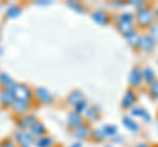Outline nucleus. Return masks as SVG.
<instances>
[{"label": "nucleus", "instance_id": "f257e3e1", "mask_svg": "<svg viewBox=\"0 0 158 147\" xmlns=\"http://www.w3.org/2000/svg\"><path fill=\"white\" fill-rule=\"evenodd\" d=\"M153 18H154V13H153L149 8L142 7L138 8L136 13V20L140 26H149L153 24Z\"/></svg>", "mask_w": 158, "mask_h": 147}, {"label": "nucleus", "instance_id": "f03ea898", "mask_svg": "<svg viewBox=\"0 0 158 147\" xmlns=\"http://www.w3.org/2000/svg\"><path fill=\"white\" fill-rule=\"evenodd\" d=\"M13 95L16 100L31 101L33 99V91L28 85L24 84H16V87L13 88Z\"/></svg>", "mask_w": 158, "mask_h": 147}, {"label": "nucleus", "instance_id": "7ed1b4c3", "mask_svg": "<svg viewBox=\"0 0 158 147\" xmlns=\"http://www.w3.org/2000/svg\"><path fill=\"white\" fill-rule=\"evenodd\" d=\"M36 122H37V120H36V116L34 114H25L17 121V126H19L20 131H27L31 129Z\"/></svg>", "mask_w": 158, "mask_h": 147}, {"label": "nucleus", "instance_id": "20e7f679", "mask_svg": "<svg viewBox=\"0 0 158 147\" xmlns=\"http://www.w3.org/2000/svg\"><path fill=\"white\" fill-rule=\"evenodd\" d=\"M34 96L37 97V100L40 102H42V104H50V102L53 101V96L52 93L49 92L46 88H42V87H38L34 89Z\"/></svg>", "mask_w": 158, "mask_h": 147}, {"label": "nucleus", "instance_id": "39448f33", "mask_svg": "<svg viewBox=\"0 0 158 147\" xmlns=\"http://www.w3.org/2000/svg\"><path fill=\"white\" fill-rule=\"evenodd\" d=\"M16 101L15 99V95H13V91L11 89H3L0 91V104H2L4 108H9L12 106V104Z\"/></svg>", "mask_w": 158, "mask_h": 147}, {"label": "nucleus", "instance_id": "423d86ee", "mask_svg": "<svg viewBox=\"0 0 158 147\" xmlns=\"http://www.w3.org/2000/svg\"><path fill=\"white\" fill-rule=\"evenodd\" d=\"M15 139H16L17 143H20V146L23 145H28L31 146L32 143H34V139L33 135L31 133H27V131H17L16 134H15Z\"/></svg>", "mask_w": 158, "mask_h": 147}, {"label": "nucleus", "instance_id": "0eeeda50", "mask_svg": "<svg viewBox=\"0 0 158 147\" xmlns=\"http://www.w3.org/2000/svg\"><path fill=\"white\" fill-rule=\"evenodd\" d=\"M12 110L15 114H24L27 113L31 108V101H23V100H16L12 104Z\"/></svg>", "mask_w": 158, "mask_h": 147}, {"label": "nucleus", "instance_id": "6e6552de", "mask_svg": "<svg viewBox=\"0 0 158 147\" xmlns=\"http://www.w3.org/2000/svg\"><path fill=\"white\" fill-rule=\"evenodd\" d=\"M142 81V70L138 67L132 68L131 75H129V83L132 87H140Z\"/></svg>", "mask_w": 158, "mask_h": 147}, {"label": "nucleus", "instance_id": "1a4fd4ad", "mask_svg": "<svg viewBox=\"0 0 158 147\" xmlns=\"http://www.w3.org/2000/svg\"><path fill=\"white\" fill-rule=\"evenodd\" d=\"M135 102H136V95H135V92H133L132 89L127 91L124 97H123V100H121L123 108H124V109H132L133 105H135Z\"/></svg>", "mask_w": 158, "mask_h": 147}, {"label": "nucleus", "instance_id": "9d476101", "mask_svg": "<svg viewBox=\"0 0 158 147\" xmlns=\"http://www.w3.org/2000/svg\"><path fill=\"white\" fill-rule=\"evenodd\" d=\"M67 124L70 125L71 127H74V129H77L78 126H81L83 124V117L81 113H78V112H70L67 116Z\"/></svg>", "mask_w": 158, "mask_h": 147}, {"label": "nucleus", "instance_id": "9b49d317", "mask_svg": "<svg viewBox=\"0 0 158 147\" xmlns=\"http://www.w3.org/2000/svg\"><path fill=\"white\" fill-rule=\"evenodd\" d=\"M90 134H91V130L86 124H82L81 126H78L77 129H74V135H75V138L81 139V141L87 139L88 137H90Z\"/></svg>", "mask_w": 158, "mask_h": 147}, {"label": "nucleus", "instance_id": "f8f14e48", "mask_svg": "<svg viewBox=\"0 0 158 147\" xmlns=\"http://www.w3.org/2000/svg\"><path fill=\"white\" fill-rule=\"evenodd\" d=\"M0 84L3 85L4 89H11V91H13V88L16 87L15 80L6 72H0Z\"/></svg>", "mask_w": 158, "mask_h": 147}, {"label": "nucleus", "instance_id": "ddd939ff", "mask_svg": "<svg viewBox=\"0 0 158 147\" xmlns=\"http://www.w3.org/2000/svg\"><path fill=\"white\" fill-rule=\"evenodd\" d=\"M156 46V41L150 36H142L140 40V47L145 51H152Z\"/></svg>", "mask_w": 158, "mask_h": 147}, {"label": "nucleus", "instance_id": "4468645a", "mask_svg": "<svg viewBox=\"0 0 158 147\" xmlns=\"http://www.w3.org/2000/svg\"><path fill=\"white\" fill-rule=\"evenodd\" d=\"M82 100H85V95H83V92L79 91V89L73 91L69 95V97H67V102L70 105H73V106H75L78 102L82 101Z\"/></svg>", "mask_w": 158, "mask_h": 147}, {"label": "nucleus", "instance_id": "2eb2a0df", "mask_svg": "<svg viewBox=\"0 0 158 147\" xmlns=\"http://www.w3.org/2000/svg\"><path fill=\"white\" fill-rule=\"evenodd\" d=\"M29 133H31L33 137H37V138H40V137H42V135H45L46 133V127L44 126L41 122H36L31 129H29Z\"/></svg>", "mask_w": 158, "mask_h": 147}, {"label": "nucleus", "instance_id": "dca6fc26", "mask_svg": "<svg viewBox=\"0 0 158 147\" xmlns=\"http://www.w3.org/2000/svg\"><path fill=\"white\" fill-rule=\"evenodd\" d=\"M92 18L94 21L98 24H102V25H107L108 21H110V17L104 11H96L92 13Z\"/></svg>", "mask_w": 158, "mask_h": 147}, {"label": "nucleus", "instance_id": "f3484780", "mask_svg": "<svg viewBox=\"0 0 158 147\" xmlns=\"http://www.w3.org/2000/svg\"><path fill=\"white\" fill-rule=\"evenodd\" d=\"M117 29L118 32H121L124 36H128L131 32H133V22H129V21H124V20H120L117 22Z\"/></svg>", "mask_w": 158, "mask_h": 147}, {"label": "nucleus", "instance_id": "a211bd4d", "mask_svg": "<svg viewBox=\"0 0 158 147\" xmlns=\"http://www.w3.org/2000/svg\"><path fill=\"white\" fill-rule=\"evenodd\" d=\"M128 43H129V46L132 47H140V40H141V36L138 34L136 30L131 32L128 36H125Z\"/></svg>", "mask_w": 158, "mask_h": 147}, {"label": "nucleus", "instance_id": "6ab92c4d", "mask_svg": "<svg viewBox=\"0 0 158 147\" xmlns=\"http://www.w3.org/2000/svg\"><path fill=\"white\" fill-rule=\"evenodd\" d=\"M34 145L37 147H52L54 145V139L49 135H42L34 141Z\"/></svg>", "mask_w": 158, "mask_h": 147}, {"label": "nucleus", "instance_id": "aec40b11", "mask_svg": "<svg viewBox=\"0 0 158 147\" xmlns=\"http://www.w3.org/2000/svg\"><path fill=\"white\" fill-rule=\"evenodd\" d=\"M123 124H124V126L127 127L128 130H131V131H138V129H140L138 124L129 116H124V117H123Z\"/></svg>", "mask_w": 158, "mask_h": 147}, {"label": "nucleus", "instance_id": "412c9836", "mask_svg": "<svg viewBox=\"0 0 158 147\" xmlns=\"http://www.w3.org/2000/svg\"><path fill=\"white\" fill-rule=\"evenodd\" d=\"M86 112V116L88 120L91 121H96L99 118V116H100V110H99V108L96 105H91V106H87V109L85 110Z\"/></svg>", "mask_w": 158, "mask_h": 147}, {"label": "nucleus", "instance_id": "4be33fe9", "mask_svg": "<svg viewBox=\"0 0 158 147\" xmlns=\"http://www.w3.org/2000/svg\"><path fill=\"white\" fill-rule=\"evenodd\" d=\"M131 113H132V116H138V117H141V118H144L146 122H150V114L148 113L145 109H142V108H138V106L132 108Z\"/></svg>", "mask_w": 158, "mask_h": 147}, {"label": "nucleus", "instance_id": "5701e85b", "mask_svg": "<svg viewBox=\"0 0 158 147\" xmlns=\"http://www.w3.org/2000/svg\"><path fill=\"white\" fill-rule=\"evenodd\" d=\"M154 77H156V74H154V71H153V68H150V67H146V68H144L142 70V79H144L146 83H153L154 81Z\"/></svg>", "mask_w": 158, "mask_h": 147}, {"label": "nucleus", "instance_id": "b1692460", "mask_svg": "<svg viewBox=\"0 0 158 147\" xmlns=\"http://www.w3.org/2000/svg\"><path fill=\"white\" fill-rule=\"evenodd\" d=\"M20 13H21V8L19 6H12L7 9V17H9V18L17 17V16H20Z\"/></svg>", "mask_w": 158, "mask_h": 147}, {"label": "nucleus", "instance_id": "393cba45", "mask_svg": "<svg viewBox=\"0 0 158 147\" xmlns=\"http://www.w3.org/2000/svg\"><path fill=\"white\" fill-rule=\"evenodd\" d=\"M92 137L95 138L98 142H103L104 141L107 137H106V134H104V130H103V127H98V129H95L92 131Z\"/></svg>", "mask_w": 158, "mask_h": 147}, {"label": "nucleus", "instance_id": "a878e982", "mask_svg": "<svg viewBox=\"0 0 158 147\" xmlns=\"http://www.w3.org/2000/svg\"><path fill=\"white\" fill-rule=\"evenodd\" d=\"M103 130H104L106 137H111V138H113L117 134V127L115 125H106L103 126Z\"/></svg>", "mask_w": 158, "mask_h": 147}, {"label": "nucleus", "instance_id": "bb28decb", "mask_svg": "<svg viewBox=\"0 0 158 147\" xmlns=\"http://www.w3.org/2000/svg\"><path fill=\"white\" fill-rule=\"evenodd\" d=\"M149 92L152 97H154V99H158V80H154L153 83H150L149 85Z\"/></svg>", "mask_w": 158, "mask_h": 147}, {"label": "nucleus", "instance_id": "cd10ccee", "mask_svg": "<svg viewBox=\"0 0 158 147\" xmlns=\"http://www.w3.org/2000/svg\"><path fill=\"white\" fill-rule=\"evenodd\" d=\"M87 106H88V104H87V100L85 99V100H82V101H79L78 104L74 106L75 108V112H78V113H82V112H85L86 109H87Z\"/></svg>", "mask_w": 158, "mask_h": 147}, {"label": "nucleus", "instance_id": "c85d7f7f", "mask_svg": "<svg viewBox=\"0 0 158 147\" xmlns=\"http://www.w3.org/2000/svg\"><path fill=\"white\" fill-rule=\"evenodd\" d=\"M150 37L156 42H158V22H156L154 25L150 26Z\"/></svg>", "mask_w": 158, "mask_h": 147}, {"label": "nucleus", "instance_id": "c756f323", "mask_svg": "<svg viewBox=\"0 0 158 147\" xmlns=\"http://www.w3.org/2000/svg\"><path fill=\"white\" fill-rule=\"evenodd\" d=\"M67 6L70 8H73V9H75V11H83V6L79 4L78 2H69Z\"/></svg>", "mask_w": 158, "mask_h": 147}, {"label": "nucleus", "instance_id": "7c9ffc66", "mask_svg": "<svg viewBox=\"0 0 158 147\" xmlns=\"http://www.w3.org/2000/svg\"><path fill=\"white\" fill-rule=\"evenodd\" d=\"M120 20H124V21L133 22V14H132V13H129V12L121 13V14H120Z\"/></svg>", "mask_w": 158, "mask_h": 147}, {"label": "nucleus", "instance_id": "2f4dec72", "mask_svg": "<svg viewBox=\"0 0 158 147\" xmlns=\"http://www.w3.org/2000/svg\"><path fill=\"white\" fill-rule=\"evenodd\" d=\"M131 6H135L137 8H141V7H144V2H140V0H135V2H129Z\"/></svg>", "mask_w": 158, "mask_h": 147}, {"label": "nucleus", "instance_id": "473e14b6", "mask_svg": "<svg viewBox=\"0 0 158 147\" xmlns=\"http://www.w3.org/2000/svg\"><path fill=\"white\" fill-rule=\"evenodd\" d=\"M112 141L113 142H117V143H118V142H123V137H113V138H112Z\"/></svg>", "mask_w": 158, "mask_h": 147}, {"label": "nucleus", "instance_id": "72a5a7b5", "mask_svg": "<svg viewBox=\"0 0 158 147\" xmlns=\"http://www.w3.org/2000/svg\"><path fill=\"white\" fill-rule=\"evenodd\" d=\"M70 147H82V143L81 142H75V143H73Z\"/></svg>", "mask_w": 158, "mask_h": 147}, {"label": "nucleus", "instance_id": "f704fd0d", "mask_svg": "<svg viewBox=\"0 0 158 147\" xmlns=\"http://www.w3.org/2000/svg\"><path fill=\"white\" fill-rule=\"evenodd\" d=\"M136 147H149V146H148L146 143H140V145H137Z\"/></svg>", "mask_w": 158, "mask_h": 147}, {"label": "nucleus", "instance_id": "c9c22d12", "mask_svg": "<svg viewBox=\"0 0 158 147\" xmlns=\"http://www.w3.org/2000/svg\"><path fill=\"white\" fill-rule=\"evenodd\" d=\"M21 147H31V146H28V145H23Z\"/></svg>", "mask_w": 158, "mask_h": 147}, {"label": "nucleus", "instance_id": "e433bc0d", "mask_svg": "<svg viewBox=\"0 0 158 147\" xmlns=\"http://www.w3.org/2000/svg\"><path fill=\"white\" fill-rule=\"evenodd\" d=\"M106 147H112V146H106Z\"/></svg>", "mask_w": 158, "mask_h": 147}]
</instances>
